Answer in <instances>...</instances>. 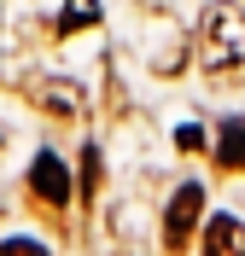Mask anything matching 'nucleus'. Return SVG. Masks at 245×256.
I'll use <instances>...</instances> for the list:
<instances>
[{
    "instance_id": "nucleus-1",
    "label": "nucleus",
    "mask_w": 245,
    "mask_h": 256,
    "mask_svg": "<svg viewBox=\"0 0 245 256\" xmlns=\"http://www.w3.org/2000/svg\"><path fill=\"white\" fill-rule=\"evenodd\" d=\"M198 64L210 76H233L245 64V12L233 0H210L198 18Z\"/></svg>"
},
{
    "instance_id": "nucleus-2",
    "label": "nucleus",
    "mask_w": 245,
    "mask_h": 256,
    "mask_svg": "<svg viewBox=\"0 0 245 256\" xmlns=\"http://www.w3.org/2000/svg\"><path fill=\"white\" fill-rule=\"evenodd\" d=\"M198 216H204V186H193V180L175 186V198H169V210H163V244H169V256L193 244Z\"/></svg>"
},
{
    "instance_id": "nucleus-3",
    "label": "nucleus",
    "mask_w": 245,
    "mask_h": 256,
    "mask_svg": "<svg viewBox=\"0 0 245 256\" xmlns=\"http://www.w3.org/2000/svg\"><path fill=\"white\" fill-rule=\"evenodd\" d=\"M30 186H35V198H41V204H65L70 198V175H65V163L53 158V152H41V158L30 163Z\"/></svg>"
},
{
    "instance_id": "nucleus-4",
    "label": "nucleus",
    "mask_w": 245,
    "mask_h": 256,
    "mask_svg": "<svg viewBox=\"0 0 245 256\" xmlns=\"http://www.w3.org/2000/svg\"><path fill=\"white\" fill-rule=\"evenodd\" d=\"M204 256H245V222L239 216H216L204 227Z\"/></svg>"
},
{
    "instance_id": "nucleus-5",
    "label": "nucleus",
    "mask_w": 245,
    "mask_h": 256,
    "mask_svg": "<svg viewBox=\"0 0 245 256\" xmlns=\"http://www.w3.org/2000/svg\"><path fill=\"white\" fill-rule=\"evenodd\" d=\"M216 163H222V169H245V116L222 122V146H216Z\"/></svg>"
},
{
    "instance_id": "nucleus-6",
    "label": "nucleus",
    "mask_w": 245,
    "mask_h": 256,
    "mask_svg": "<svg viewBox=\"0 0 245 256\" xmlns=\"http://www.w3.org/2000/svg\"><path fill=\"white\" fill-rule=\"evenodd\" d=\"M41 111H53V116H76V111H82V94L70 88V82H41Z\"/></svg>"
},
{
    "instance_id": "nucleus-7",
    "label": "nucleus",
    "mask_w": 245,
    "mask_h": 256,
    "mask_svg": "<svg viewBox=\"0 0 245 256\" xmlns=\"http://www.w3.org/2000/svg\"><path fill=\"white\" fill-rule=\"evenodd\" d=\"M94 18H99V6H94V0H70V12L59 18V35H70V30H88Z\"/></svg>"
},
{
    "instance_id": "nucleus-8",
    "label": "nucleus",
    "mask_w": 245,
    "mask_h": 256,
    "mask_svg": "<svg viewBox=\"0 0 245 256\" xmlns=\"http://www.w3.org/2000/svg\"><path fill=\"white\" fill-rule=\"evenodd\" d=\"M0 256H47V244H35V239H6V244H0Z\"/></svg>"
},
{
    "instance_id": "nucleus-9",
    "label": "nucleus",
    "mask_w": 245,
    "mask_h": 256,
    "mask_svg": "<svg viewBox=\"0 0 245 256\" xmlns=\"http://www.w3.org/2000/svg\"><path fill=\"white\" fill-rule=\"evenodd\" d=\"M175 140H181V152H198V146H204V134H198V128L187 122V128H181V134H175Z\"/></svg>"
},
{
    "instance_id": "nucleus-10",
    "label": "nucleus",
    "mask_w": 245,
    "mask_h": 256,
    "mask_svg": "<svg viewBox=\"0 0 245 256\" xmlns=\"http://www.w3.org/2000/svg\"><path fill=\"white\" fill-rule=\"evenodd\" d=\"M0 140H6V134H0Z\"/></svg>"
}]
</instances>
